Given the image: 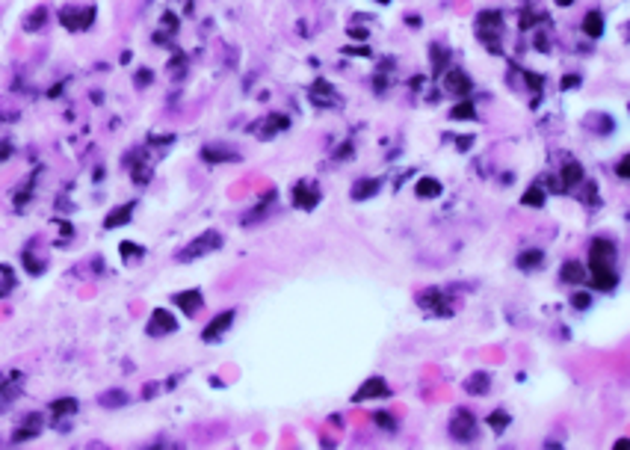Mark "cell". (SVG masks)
<instances>
[{
  "label": "cell",
  "mask_w": 630,
  "mask_h": 450,
  "mask_svg": "<svg viewBox=\"0 0 630 450\" xmlns=\"http://www.w3.org/2000/svg\"><path fill=\"white\" fill-rule=\"evenodd\" d=\"M450 116H453V119H473L476 113H473V104H471V101H465V104H456Z\"/></svg>",
  "instance_id": "ffe728a7"
},
{
  "label": "cell",
  "mask_w": 630,
  "mask_h": 450,
  "mask_svg": "<svg viewBox=\"0 0 630 450\" xmlns=\"http://www.w3.org/2000/svg\"><path fill=\"white\" fill-rule=\"evenodd\" d=\"M74 409H77L74 400H56L53 403V412H74Z\"/></svg>",
  "instance_id": "603a6c76"
},
{
  "label": "cell",
  "mask_w": 630,
  "mask_h": 450,
  "mask_svg": "<svg viewBox=\"0 0 630 450\" xmlns=\"http://www.w3.org/2000/svg\"><path fill=\"white\" fill-rule=\"evenodd\" d=\"M441 181H435V178H420L417 181V187H414V193L420 196V199H435V196H441Z\"/></svg>",
  "instance_id": "9c48e42d"
},
{
  "label": "cell",
  "mask_w": 630,
  "mask_h": 450,
  "mask_svg": "<svg viewBox=\"0 0 630 450\" xmlns=\"http://www.w3.org/2000/svg\"><path fill=\"white\" fill-rule=\"evenodd\" d=\"M521 205H527V207H542V205H545V190H542V187H530V190L524 193Z\"/></svg>",
  "instance_id": "2e32d148"
},
{
  "label": "cell",
  "mask_w": 630,
  "mask_h": 450,
  "mask_svg": "<svg viewBox=\"0 0 630 450\" xmlns=\"http://www.w3.org/2000/svg\"><path fill=\"white\" fill-rule=\"evenodd\" d=\"M444 83H447L450 92H468V89H471V80L465 77V71H450Z\"/></svg>",
  "instance_id": "4fadbf2b"
},
{
  "label": "cell",
  "mask_w": 630,
  "mask_h": 450,
  "mask_svg": "<svg viewBox=\"0 0 630 450\" xmlns=\"http://www.w3.org/2000/svg\"><path fill=\"white\" fill-rule=\"evenodd\" d=\"M562 279H565V282H571V285H580V282L586 279L583 264H580V261H568V264L562 267Z\"/></svg>",
  "instance_id": "7c38bea8"
},
{
  "label": "cell",
  "mask_w": 630,
  "mask_h": 450,
  "mask_svg": "<svg viewBox=\"0 0 630 450\" xmlns=\"http://www.w3.org/2000/svg\"><path fill=\"white\" fill-rule=\"evenodd\" d=\"M630 175V157H622V163H619V178H628Z\"/></svg>",
  "instance_id": "d4e9b609"
},
{
  "label": "cell",
  "mask_w": 630,
  "mask_h": 450,
  "mask_svg": "<svg viewBox=\"0 0 630 450\" xmlns=\"http://www.w3.org/2000/svg\"><path fill=\"white\" fill-rule=\"evenodd\" d=\"M391 391H388V385H385V379H379V376H373L370 382H364L361 388H358V394H355V400H370V397H388Z\"/></svg>",
  "instance_id": "8992f818"
},
{
  "label": "cell",
  "mask_w": 630,
  "mask_h": 450,
  "mask_svg": "<svg viewBox=\"0 0 630 450\" xmlns=\"http://www.w3.org/2000/svg\"><path fill=\"white\" fill-rule=\"evenodd\" d=\"M616 261V246L610 240H595L589 249V264H613Z\"/></svg>",
  "instance_id": "3957f363"
},
{
  "label": "cell",
  "mask_w": 630,
  "mask_h": 450,
  "mask_svg": "<svg viewBox=\"0 0 630 450\" xmlns=\"http://www.w3.org/2000/svg\"><path fill=\"white\" fill-rule=\"evenodd\" d=\"M376 190H379V184H376V181H370V178H361V181L352 187V199H358V202H361V199L373 196Z\"/></svg>",
  "instance_id": "5bb4252c"
},
{
  "label": "cell",
  "mask_w": 630,
  "mask_h": 450,
  "mask_svg": "<svg viewBox=\"0 0 630 450\" xmlns=\"http://www.w3.org/2000/svg\"><path fill=\"white\" fill-rule=\"evenodd\" d=\"M542 264V252L539 249H527L524 255H518V267L521 270H530V267H539Z\"/></svg>",
  "instance_id": "e0dca14e"
},
{
  "label": "cell",
  "mask_w": 630,
  "mask_h": 450,
  "mask_svg": "<svg viewBox=\"0 0 630 450\" xmlns=\"http://www.w3.org/2000/svg\"><path fill=\"white\" fill-rule=\"evenodd\" d=\"M509 421H512V418H509L503 409H497V412H491V415H488V427H491V430H497V433H503V430L509 427Z\"/></svg>",
  "instance_id": "d6986e66"
},
{
  "label": "cell",
  "mask_w": 630,
  "mask_h": 450,
  "mask_svg": "<svg viewBox=\"0 0 630 450\" xmlns=\"http://www.w3.org/2000/svg\"><path fill=\"white\" fill-rule=\"evenodd\" d=\"M562 181H565L568 187L580 184V181H583V166H580V163H568V166L562 169Z\"/></svg>",
  "instance_id": "9a60e30c"
},
{
  "label": "cell",
  "mask_w": 630,
  "mask_h": 450,
  "mask_svg": "<svg viewBox=\"0 0 630 450\" xmlns=\"http://www.w3.org/2000/svg\"><path fill=\"white\" fill-rule=\"evenodd\" d=\"M130 213H133V205H124L121 210H116V213H110V216H107V228H116V225H121V222H127V219H130Z\"/></svg>",
  "instance_id": "ac0fdd59"
},
{
  "label": "cell",
  "mask_w": 630,
  "mask_h": 450,
  "mask_svg": "<svg viewBox=\"0 0 630 450\" xmlns=\"http://www.w3.org/2000/svg\"><path fill=\"white\" fill-rule=\"evenodd\" d=\"M379 3H388V0H379Z\"/></svg>",
  "instance_id": "484cf974"
},
{
  "label": "cell",
  "mask_w": 630,
  "mask_h": 450,
  "mask_svg": "<svg viewBox=\"0 0 630 450\" xmlns=\"http://www.w3.org/2000/svg\"><path fill=\"white\" fill-rule=\"evenodd\" d=\"M201 302H204V299H201V293H198V290H184V293H178V296H175V305H178L184 314H190V317L201 308Z\"/></svg>",
  "instance_id": "5b68a950"
},
{
  "label": "cell",
  "mask_w": 630,
  "mask_h": 450,
  "mask_svg": "<svg viewBox=\"0 0 630 450\" xmlns=\"http://www.w3.org/2000/svg\"><path fill=\"white\" fill-rule=\"evenodd\" d=\"M583 30H586V36L601 39V33H604V18H601V12H589V15L583 18Z\"/></svg>",
  "instance_id": "30bf717a"
},
{
  "label": "cell",
  "mask_w": 630,
  "mask_h": 450,
  "mask_svg": "<svg viewBox=\"0 0 630 450\" xmlns=\"http://www.w3.org/2000/svg\"><path fill=\"white\" fill-rule=\"evenodd\" d=\"M231 323H234V311H222V314L201 332V338H204V341H216L225 329H231Z\"/></svg>",
  "instance_id": "277c9868"
},
{
  "label": "cell",
  "mask_w": 630,
  "mask_h": 450,
  "mask_svg": "<svg viewBox=\"0 0 630 450\" xmlns=\"http://www.w3.org/2000/svg\"><path fill=\"white\" fill-rule=\"evenodd\" d=\"M376 424H379V427H385V430H394V427H396V421H394L388 412H379V415H376Z\"/></svg>",
  "instance_id": "44dd1931"
},
{
  "label": "cell",
  "mask_w": 630,
  "mask_h": 450,
  "mask_svg": "<svg viewBox=\"0 0 630 450\" xmlns=\"http://www.w3.org/2000/svg\"><path fill=\"white\" fill-rule=\"evenodd\" d=\"M121 252H124V258H130V255H142V249H139V246H133V243H121Z\"/></svg>",
  "instance_id": "cb8c5ba5"
},
{
  "label": "cell",
  "mask_w": 630,
  "mask_h": 450,
  "mask_svg": "<svg viewBox=\"0 0 630 450\" xmlns=\"http://www.w3.org/2000/svg\"><path fill=\"white\" fill-rule=\"evenodd\" d=\"M616 282H619V276H616L613 264H592V285H595V287H601V290H613V287H616Z\"/></svg>",
  "instance_id": "7a4b0ae2"
},
{
  "label": "cell",
  "mask_w": 630,
  "mask_h": 450,
  "mask_svg": "<svg viewBox=\"0 0 630 450\" xmlns=\"http://www.w3.org/2000/svg\"><path fill=\"white\" fill-rule=\"evenodd\" d=\"M571 302H574V308H589L592 296H589V293H574V296H571Z\"/></svg>",
  "instance_id": "7402d4cb"
},
{
  "label": "cell",
  "mask_w": 630,
  "mask_h": 450,
  "mask_svg": "<svg viewBox=\"0 0 630 450\" xmlns=\"http://www.w3.org/2000/svg\"><path fill=\"white\" fill-rule=\"evenodd\" d=\"M450 433H453V439H459V442H473V436H476L473 415H471V412H456V418H453V424H450Z\"/></svg>",
  "instance_id": "6da1fadb"
},
{
  "label": "cell",
  "mask_w": 630,
  "mask_h": 450,
  "mask_svg": "<svg viewBox=\"0 0 630 450\" xmlns=\"http://www.w3.org/2000/svg\"><path fill=\"white\" fill-rule=\"evenodd\" d=\"M488 385H491V379H488V373H485V370H479V373H473L471 379H465V388H468L471 394H485V391H488Z\"/></svg>",
  "instance_id": "8fae6325"
},
{
  "label": "cell",
  "mask_w": 630,
  "mask_h": 450,
  "mask_svg": "<svg viewBox=\"0 0 630 450\" xmlns=\"http://www.w3.org/2000/svg\"><path fill=\"white\" fill-rule=\"evenodd\" d=\"M172 329H175V317H172L169 311H154L148 332H151V335H163V332H172Z\"/></svg>",
  "instance_id": "52a82bcc"
},
{
  "label": "cell",
  "mask_w": 630,
  "mask_h": 450,
  "mask_svg": "<svg viewBox=\"0 0 630 450\" xmlns=\"http://www.w3.org/2000/svg\"><path fill=\"white\" fill-rule=\"evenodd\" d=\"M293 202H296V207L311 210V207L316 205V190H308V184H299V187L293 190Z\"/></svg>",
  "instance_id": "ba28073f"
}]
</instances>
